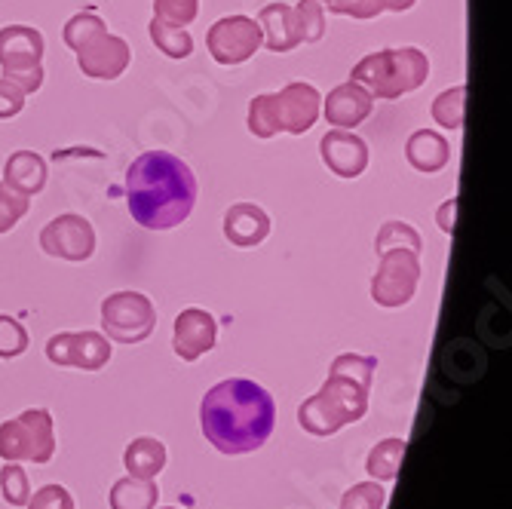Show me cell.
<instances>
[{
	"instance_id": "obj_23",
	"label": "cell",
	"mask_w": 512,
	"mask_h": 509,
	"mask_svg": "<svg viewBox=\"0 0 512 509\" xmlns=\"http://www.w3.org/2000/svg\"><path fill=\"white\" fill-rule=\"evenodd\" d=\"M319 4L329 7V13L353 16L365 22V19H378L381 13H405L417 0H319Z\"/></svg>"
},
{
	"instance_id": "obj_1",
	"label": "cell",
	"mask_w": 512,
	"mask_h": 509,
	"mask_svg": "<svg viewBox=\"0 0 512 509\" xmlns=\"http://www.w3.org/2000/svg\"><path fill=\"white\" fill-rule=\"evenodd\" d=\"M276 424L273 396L246 378H230L215 384L200 402V427L206 442L221 454H252L258 451Z\"/></svg>"
},
{
	"instance_id": "obj_32",
	"label": "cell",
	"mask_w": 512,
	"mask_h": 509,
	"mask_svg": "<svg viewBox=\"0 0 512 509\" xmlns=\"http://www.w3.org/2000/svg\"><path fill=\"white\" fill-rule=\"evenodd\" d=\"M0 494L10 506H25L31 500V482H28V473L25 467L19 464H7L0 470Z\"/></svg>"
},
{
	"instance_id": "obj_21",
	"label": "cell",
	"mask_w": 512,
	"mask_h": 509,
	"mask_svg": "<svg viewBox=\"0 0 512 509\" xmlns=\"http://www.w3.org/2000/svg\"><path fill=\"white\" fill-rule=\"evenodd\" d=\"M123 467L135 479H157L166 467V445L154 436L132 439L123 451Z\"/></svg>"
},
{
	"instance_id": "obj_22",
	"label": "cell",
	"mask_w": 512,
	"mask_h": 509,
	"mask_svg": "<svg viewBox=\"0 0 512 509\" xmlns=\"http://www.w3.org/2000/svg\"><path fill=\"white\" fill-rule=\"evenodd\" d=\"M157 497H160V488L154 479L123 476L111 485L108 503H111V509H154Z\"/></svg>"
},
{
	"instance_id": "obj_24",
	"label": "cell",
	"mask_w": 512,
	"mask_h": 509,
	"mask_svg": "<svg viewBox=\"0 0 512 509\" xmlns=\"http://www.w3.org/2000/svg\"><path fill=\"white\" fill-rule=\"evenodd\" d=\"M405 439H384L378 442L375 448L368 451V460H365V470L375 482H393L399 476V467H402V457H405Z\"/></svg>"
},
{
	"instance_id": "obj_26",
	"label": "cell",
	"mask_w": 512,
	"mask_h": 509,
	"mask_svg": "<svg viewBox=\"0 0 512 509\" xmlns=\"http://www.w3.org/2000/svg\"><path fill=\"white\" fill-rule=\"evenodd\" d=\"M433 120L442 129L457 132L463 126V114H467V86H451L433 99Z\"/></svg>"
},
{
	"instance_id": "obj_18",
	"label": "cell",
	"mask_w": 512,
	"mask_h": 509,
	"mask_svg": "<svg viewBox=\"0 0 512 509\" xmlns=\"http://www.w3.org/2000/svg\"><path fill=\"white\" fill-rule=\"evenodd\" d=\"M258 25H261V37L270 53H289L301 43V28H298V16L295 7L276 0V4H267L258 13Z\"/></svg>"
},
{
	"instance_id": "obj_19",
	"label": "cell",
	"mask_w": 512,
	"mask_h": 509,
	"mask_svg": "<svg viewBox=\"0 0 512 509\" xmlns=\"http://www.w3.org/2000/svg\"><path fill=\"white\" fill-rule=\"evenodd\" d=\"M405 160L424 175L442 172L451 160V145L448 138L433 132V129H417L411 132L408 145H405Z\"/></svg>"
},
{
	"instance_id": "obj_20",
	"label": "cell",
	"mask_w": 512,
	"mask_h": 509,
	"mask_svg": "<svg viewBox=\"0 0 512 509\" xmlns=\"http://www.w3.org/2000/svg\"><path fill=\"white\" fill-rule=\"evenodd\" d=\"M4 184L22 197H37L46 188V160L34 151L10 154L4 166Z\"/></svg>"
},
{
	"instance_id": "obj_8",
	"label": "cell",
	"mask_w": 512,
	"mask_h": 509,
	"mask_svg": "<svg viewBox=\"0 0 512 509\" xmlns=\"http://www.w3.org/2000/svg\"><path fill=\"white\" fill-rule=\"evenodd\" d=\"M421 283V258L411 249L381 252L378 273L371 276V301L381 307H405Z\"/></svg>"
},
{
	"instance_id": "obj_39",
	"label": "cell",
	"mask_w": 512,
	"mask_h": 509,
	"mask_svg": "<svg viewBox=\"0 0 512 509\" xmlns=\"http://www.w3.org/2000/svg\"><path fill=\"white\" fill-rule=\"evenodd\" d=\"M160 509H175V506H160Z\"/></svg>"
},
{
	"instance_id": "obj_28",
	"label": "cell",
	"mask_w": 512,
	"mask_h": 509,
	"mask_svg": "<svg viewBox=\"0 0 512 509\" xmlns=\"http://www.w3.org/2000/svg\"><path fill=\"white\" fill-rule=\"evenodd\" d=\"M99 34H105V22H102V16H99V13H92V10H86V13H74V16L65 22V31H62L65 43L71 46L74 53H80L83 46H86L89 40H96Z\"/></svg>"
},
{
	"instance_id": "obj_31",
	"label": "cell",
	"mask_w": 512,
	"mask_h": 509,
	"mask_svg": "<svg viewBox=\"0 0 512 509\" xmlns=\"http://www.w3.org/2000/svg\"><path fill=\"white\" fill-rule=\"evenodd\" d=\"M298 28H301V43H316L325 34V7L319 0H298L295 4Z\"/></svg>"
},
{
	"instance_id": "obj_37",
	"label": "cell",
	"mask_w": 512,
	"mask_h": 509,
	"mask_svg": "<svg viewBox=\"0 0 512 509\" xmlns=\"http://www.w3.org/2000/svg\"><path fill=\"white\" fill-rule=\"evenodd\" d=\"M22 108H25V92L16 83L0 77V120H10V117L22 114Z\"/></svg>"
},
{
	"instance_id": "obj_16",
	"label": "cell",
	"mask_w": 512,
	"mask_h": 509,
	"mask_svg": "<svg viewBox=\"0 0 512 509\" xmlns=\"http://www.w3.org/2000/svg\"><path fill=\"white\" fill-rule=\"evenodd\" d=\"M371 111H375V96L353 80L335 86L322 102V114L335 129H356L371 117Z\"/></svg>"
},
{
	"instance_id": "obj_10",
	"label": "cell",
	"mask_w": 512,
	"mask_h": 509,
	"mask_svg": "<svg viewBox=\"0 0 512 509\" xmlns=\"http://www.w3.org/2000/svg\"><path fill=\"white\" fill-rule=\"evenodd\" d=\"M40 249L62 261H89L96 252V227L83 215H59L40 230Z\"/></svg>"
},
{
	"instance_id": "obj_9",
	"label": "cell",
	"mask_w": 512,
	"mask_h": 509,
	"mask_svg": "<svg viewBox=\"0 0 512 509\" xmlns=\"http://www.w3.org/2000/svg\"><path fill=\"white\" fill-rule=\"evenodd\" d=\"M261 43H264L261 25L255 19H249V16H224L206 34L209 56L218 65H243V62H249L261 50Z\"/></svg>"
},
{
	"instance_id": "obj_38",
	"label": "cell",
	"mask_w": 512,
	"mask_h": 509,
	"mask_svg": "<svg viewBox=\"0 0 512 509\" xmlns=\"http://www.w3.org/2000/svg\"><path fill=\"white\" fill-rule=\"evenodd\" d=\"M457 197H451V200H445L442 206H439V212H436V221H439V227L445 230V234H451L454 237V218H457Z\"/></svg>"
},
{
	"instance_id": "obj_2",
	"label": "cell",
	"mask_w": 512,
	"mask_h": 509,
	"mask_svg": "<svg viewBox=\"0 0 512 509\" xmlns=\"http://www.w3.org/2000/svg\"><path fill=\"white\" fill-rule=\"evenodd\" d=\"M126 203L132 221L145 230H172L194 212L197 178L181 157L148 151L126 172Z\"/></svg>"
},
{
	"instance_id": "obj_17",
	"label": "cell",
	"mask_w": 512,
	"mask_h": 509,
	"mask_svg": "<svg viewBox=\"0 0 512 509\" xmlns=\"http://www.w3.org/2000/svg\"><path fill=\"white\" fill-rule=\"evenodd\" d=\"M270 234V215L255 206V203H237L224 212V237L240 246V249H252L261 246Z\"/></svg>"
},
{
	"instance_id": "obj_14",
	"label": "cell",
	"mask_w": 512,
	"mask_h": 509,
	"mask_svg": "<svg viewBox=\"0 0 512 509\" xmlns=\"http://www.w3.org/2000/svg\"><path fill=\"white\" fill-rule=\"evenodd\" d=\"M132 62L129 43L117 34H99L96 40H89L83 50L77 53V65L86 77L92 80H117Z\"/></svg>"
},
{
	"instance_id": "obj_36",
	"label": "cell",
	"mask_w": 512,
	"mask_h": 509,
	"mask_svg": "<svg viewBox=\"0 0 512 509\" xmlns=\"http://www.w3.org/2000/svg\"><path fill=\"white\" fill-rule=\"evenodd\" d=\"M28 509H74V497L65 485H43L25 503Z\"/></svg>"
},
{
	"instance_id": "obj_25",
	"label": "cell",
	"mask_w": 512,
	"mask_h": 509,
	"mask_svg": "<svg viewBox=\"0 0 512 509\" xmlns=\"http://www.w3.org/2000/svg\"><path fill=\"white\" fill-rule=\"evenodd\" d=\"M148 31H151V40H154L157 50L169 59H188L194 53V37L188 28H175V25H166L160 19H151Z\"/></svg>"
},
{
	"instance_id": "obj_11",
	"label": "cell",
	"mask_w": 512,
	"mask_h": 509,
	"mask_svg": "<svg viewBox=\"0 0 512 509\" xmlns=\"http://www.w3.org/2000/svg\"><path fill=\"white\" fill-rule=\"evenodd\" d=\"M46 359L59 368L99 372L111 362V341L99 332H59L46 341Z\"/></svg>"
},
{
	"instance_id": "obj_29",
	"label": "cell",
	"mask_w": 512,
	"mask_h": 509,
	"mask_svg": "<svg viewBox=\"0 0 512 509\" xmlns=\"http://www.w3.org/2000/svg\"><path fill=\"white\" fill-rule=\"evenodd\" d=\"M249 132L255 138H273V135H279V120H276V108H273V92H264V96L252 99V105H249Z\"/></svg>"
},
{
	"instance_id": "obj_27",
	"label": "cell",
	"mask_w": 512,
	"mask_h": 509,
	"mask_svg": "<svg viewBox=\"0 0 512 509\" xmlns=\"http://www.w3.org/2000/svg\"><path fill=\"white\" fill-rule=\"evenodd\" d=\"M390 249H411V252L421 255L424 240H421V234H417L411 224H405V221H387L378 230V237H375V252L381 255V252H390Z\"/></svg>"
},
{
	"instance_id": "obj_5",
	"label": "cell",
	"mask_w": 512,
	"mask_h": 509,
	"mask_svg": "<svg viewBox=\"0 0 512 509\" xmlns=\"http://www.w3.org/2000/svg\"><path fill=\"white\" fill-rule=\"evenodd\" d=\"M56 454V433H53V414L46 408H28L19 418L0 424V457L7 464H50Z\"/></svg>"
},
{
	"instance_id": "obj_12",
	"label": "cell",
	"mask_w": 512,
	"mask_h": 509,
	"mask_svg": "<svg viewBox=\"0 0 512 509\" xmlns=\"http://www.w3.org/2000/svg\"><path fill=\"white\" fill-rule=\"evenodd\" d=\"M273 108H276L279 132L304 135L319 120L322 96L316 92V86H310V83H289L279 92H273Z\"/></svg>"
},
{
	"instance_id": "obj_33",
	"label": "cell",
	"mask_w": 512,
	"mask_h": 509,
	"mask_svg": "<svg viewBox=\"0 0 512 509\" xmlns=\"http://www.w3.org/2000/svg\"><path fill=\"white\" fill-rule=\"evenodd\" d=\"M200 13V0H154V19L184 28L191 25Z\"/></svg>"
},
{
	"instance_id": "obj_35",
	"label": "cell",
	"mask_w": 512,
	"mask_h": 509,
	"mask_svg": "<svg viewBox=\"0 0 512 509\" xmlns=\"http://www.w3.org/2000/svg\"><path fill=\"white\" fill-rule=\"evenodd\" d=\"M31 209V197H22L16 194L13 188H7L4 181H0V234H7L13 230Z\"/></svg>"
},
{
	"instance_id": "obj_6",
	"label": "cell",
	"mask_w": 512,
	"mask_h": 509,
	"mask_svg": "<svg viewBox=\"0 0 512 509\" xmlns=\"http://www.w3.org/2000/svg\"><path fill=\"white\" fill-rule=\"evenodd\" d=\"M43 34L31 25L0 28V71L4 80L16 83L25 96L43 86Z\"/></svg>"
},
{
	"instance_id": "obj_15",
	"label": "cell",
	"mask_w": 512,
	"mask_h": 509,
	"mask_svg": "<svg viewBox=\"0 0 512 509\" xmlns=\"http://www.w3.org/2000/svg\"><path fill=\"white\" fill-rule=\"evenodd\" d=\"M319 154L338 178H359L368 166V145L353 129H329L319 142Z\"/></svg>"
},
{
	"instance_id": "obj_13",
	"label": "cell",
	"mask_w": 512,
	"mask_h": 509,
	"mask_svg": "<svg viewBox=\"0 0 512 509\" xmlns=\"http://www.w3.org/2000/svg\"><path fill=\"white\" fill-rule=\"evenodd\" d=\"M218 341V322L209 310L188 307L175 316L172 329V350L184 362H197L203 353H209Z\"/></svg>"
},
{
	"instance_id": "obj_4",
	"label": "cell",
	"mask_w": 512,
	"mask_h": 509,
	"mask_svg": "<svg viewBox=\"0 0 512 509\" xmlns=\"http://www.w3.org/2000/svg\"><path fill=\"white\" fill-rule=\"evenodd\" d=\"M430 77V59L417 46H402V50H381L359 59L350 71V80L365 86L375 99H402L405 92L424 86Z\"/></svg>"
},
{
	"instance_id": "obj_34",
	"label": "cell",
	"mask_w": 512,
	"mask_h": 509,
	"mask_svg": "<svg viewBox=\"0 0 512 509\" xmlns=\"http://www.w3.org/2000/svg\"><path fill=\"white\" fill-rule=\"evenodd\" d=\"M28 350V332L19 319L0 313V359H16Z\"/></svg>"
},
{
	"instance_id": "obj_7",
	"label": "cell",
	"mask_w": 512,
	"mask_h": 509,
	"mask_svg": "<svg viewBox=\"0 0 512 509\" xmlns=\"http://www.w3.org/2000/svg\"><path fill=\"white\" fill-rule=\"evenodd\" d=\"M157 310L142 292H114L102 301V329L114 344H142L154 335Z\"/></svg>"
},
{
	"instance_id": "obj_3",
	"label": "cell",
	"mask_w": 512,
	"mask_h": 509,
	"mask_svg": "<svg viewBox=\"0 0 512 509\" xmlns=\"http://www.w3.org/2000/svg\"><path fill=\"white\" fill-rule=\"evenodd\" d=\"M378 359L375 356H359V353H341L335 356L329 378L301 402L298 408V424L310 436H335L347 424H356L368 411V393L371 378H375Z\"/></svg>"
},
{
	"instance_id": "obj_30",
	"label": "cell",
	"mask_w": 512,
	"mask_h": 509,
	"mask_svg": "<svg viewBox=\"0 0 512 509\" xmlns=\"http://www.w3.org/2000/svg\"><path fill=\"white\" fill-rule=\"evenodd\" d=\"M384 503H387L384 485L371 479V482H359V485L347 488L338 509H384Z\"/></svg>"
}]
</instances>
